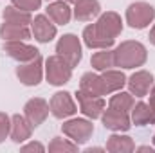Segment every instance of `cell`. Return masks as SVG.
<instances>
[{
  "instance_id": "1",
  "label": "cell",
  "mask_w": 155,
  "mask_h": 153,
  "mask_svg": "<svg viewBox=\"0 0 155 153\" xmlns=\"http://www.w3.org/2000/svg\"><path fill=\"white\" fill-rule=\"evenodd\" d=\"M148 52L146 47L141 41H123L121 45H117L114 50V67L121 69H135V67H143L146 63Z\"/></svg>"
},
{
  "instance_id": "2",
  "label": "cell",
  "mask_w": 155,
  "mask_h": 153,
  "mask_svg": "<svg viewBox=\"0 0 155 153\" xmlns=\"http://www.w3.org/2000/svg\"><path fill=\"white\" fill-rule=\"evenodd\" d=\"M45 77L51 85L54 86H61L65 83L71 81L72 77V67L58 54L49 56L45 60Z\"/></svg>"
},
{
  "instance_id": "3",
  "label": "cell",
  "mask_w": 155,
  "mask_h": 153,
  "mask_svg": "<svg viewBox=\"0 0 155 153\" xmlns=\"http://www.w3.org/2000/svg\"><path fill=\"white\" fill-rule=\"evenodd\" d=\"M155 18L153 5L146 2H134L126 9V24L132 29H144L148 27Z\"/></svg>"
},
{
  "instance_id": "4",
  "label": "cell",
  "mask_w": 155,
  "mask_h": 153,
  "mask_svg": "<svg viewBox=\"0 0 155 153\" xmlns=\"http://www.w3.org/2000/svg\"><path fill=\"white\" fill-rule=\"evenodd\" d=\"M56 52L74 69L81 61V41L76 34H63L56 43Z\"/></svg>"
},
{
  "instance_id": "5",
  "label": "cell",
  "mask_w": 155,
  "mask_h": 153,
  "mask_svg": "<svg viewBox=\"0 0 155 153\" xmlns=\"http://www.w3.org/2000/svg\"><path fill=\"white\" fill-rule=\"evenodd\" d=\"M61 130L63 133L76 144H83L87 142L92 133H94V124L87 119H71L67 122L61 124Z\"/></svg>"
},
{
  "instance_id": "6",
  "label": "cell",
  "mask_w": 155,
  "mask_h": 153,
  "mask_svg": "<svg viewBox=\"0 0 155 153\" xmlns=\"http://www.w3.org/2000/svg\"><path fill=\"white\" fill-rule=\"evenodd\" d=\"M94 29L103 36V38H110V40H116L119 34H121V31H123V20H121V16L114 13V11H107V13H103L99 18H97V22L94 24Z\"/></svg>"
},
{
  "instance_id": "7",
  "label": "cell",
  "mask_w": 155,
  "mask_h": 153,
  "mask_svg": "<svg viewBox=\"0 0 155 153\" xmlns=\"http://www.w3.org/2000/svg\"><path fill=\"white\" fill-rule=\"evenodd\" d=\"M16 76L27 86L40 85V81L43 77V60H41V56L35 58L33 61H27L25 65L16 67Z\"/></svg>"
},
{
  "instance_id": "8",
  "label": "cell",
  "mask_w": 155,
  "mask_h": 153,
  "mask_svg": "<svg viewBox=\"0 0 155 153\" xmlns=\"http://www.w3.org/2000/svg\"><path fill=\"white\" fill-rule=\"evenodd\" d=\"M51 112V106L45 99L41 97H33L25 103L24 106V117L29 121V124L33 128H38L40 124L47 119V115Z\"/></svg>"
},
{
  "instance_id": "9",
  "label": "cell",
  "mask_w": 155,
  "mask_h": 153,
  "mask_svg": "<svg viewBox=\"0 0 155 153\" xmlns=\"http://www.w3.org/2000/svg\"><path fill=\"white\" fill-rule=\"evenodd\" d=\"M51 114L54 115L56 119H67L71 115L76 114V103L72 99V96L69 92H56L51 97Z\"/></svg>"
},
{
  "instance_id": "10",
  "label": "cell",
  "mask_w": 155,
  "mask_h": 153,
  "mask_svg": "<svg viewBox=\"0 0 155 153\" xmlns=\"http://www.w3.org/2000/svg\"><path fill=\"white\" fill-rule=\"evenodd\" d=\"M78 103H79V110L83 112V115H87L88 119H97L101 117V114L105 112V99L99 97V96H90L83 90H78L76 94Z\"/></svg>"
},
{
  "instance_id": "11",
  "label": "cell",
  "mask_w": 155,
  "mask_h": 153,
  "mask_svg": "<svg viewBox=\"0 0 155 153\" xmlns=\"http://www.w3.org/2000/svg\"><path fill=\"white\" fill-rule=\"evenodd\" d=\"M4 52L16 60L18 63H27L33 61L40 56V50L33 45H27L24 41H4Z\"/></svg>"
},
{
  "instance_id": "12",
  "label": "cell",
  "mask_w": 155,
  "mask_h": 153,
  "mask_svg": "<svg viewBox=\"0 0 155 153\" xmlns=\"http://www.w3.org/2000/svg\"><path fill=\"white\" fill-rule=\"evenodd\" d=\"M126 85H128L132 96L144 97V96L150 94V90L153 86V74L148 72V70H137L135 74H132V76L128 77Z\"/></svg>"
},
{
  "instance_id": "13",
  "label": "cell",
  "mask_w": 155,
  "mask_h": 153,
  "mask_svg": "<svg viewBox=\"0 0 155 153\" xmlns=\"http://www.w3.org/2000/svg\"><path fill=\"white\" fill-rule=\"evenodd\" d=\"M101 121H103V126L112 130V132H126L132 126L130 124L132 119L126 112H119V110H114L110 106H108V110H105L101 114Z\"/></svg>"
},
{
  "instance_id": "14",
  "label": "cell",
  "mask_w": 155,
  "mask_h": 153,
  "mask_svg": "<svg viewBox=\"0 0 155 153\" xmlns=\"http://www.w3.org/2000/svg\"><path fill=\"white\" fill-rule=\"evenodd\" d=\"M31 27H33L35 38L38 40L40 43H49L51 40L56 36V25H54V24L51 22V18L45 16V15L35 16V20L31 22Z\"/></svg>"
},
{
  "instance_id": "15",
  "label": "cell",
  "mask_w": 155,
  "mask_h": 153,
  "mask_svg": "<svg viewBox=\"0 0 155 153\" xmlns=\"http://www.w3.org/2000/svg\"><path fill=\"white\" fill-rule=\"evenodd\" d=\"M79 90H83V92H87V94H90V96H99V97H103V96L108 94L103 77L97 76V74H94V72H85V74L81 76Z\"/></svg>"
},
{
  "instance_id": "16",
  "label": "cell",
  "mask_w": 155,
  "mask_h": 153,
  "mask_svg": "<svg viewBox=\"0 0 155 153\" xmlns=\"http://www.w3.org/2000/svg\"><path fill=\"white\" fill-rule=\"evenodd\" d=\"M74 18L79 22H88L92 18H96L101 13V5L97 0H78L74 4Z\"/></svg>"
},
{
  "instance_id": "17",
  "label": "cell",
  "mask_w": 155,
  "mask_h": 153,
  "mask_svg": "<svg viewBox=\"0 0 155 153\" xmlns=\"http://www.w3.org/2000/svg\"><path fill=\"white\" fill-rule=\"evenodd\" d=\"M31 132H33V126L29 124V121L24 117V115L16 114L11 117V139L15 142H24L31 137Z\"/></svg>"
},
{
  "instance_id": "18",
  "label": "cell",
  "mask_w": 155,
  "mask_h": 153,
  "mask_svg": "<svg viewBox=\"0 0 155 153\" xmlns=\"http://www.w3.org/2000/svg\"><path fill=\"white\" fill-rule=\"evenodd\" d=\"M31 36V31L27 25H18V24H9L4 22L0 27V38L4 41H24Z\"/></svg>"
},
{
  "instance_id": "19",
  "label": "cell",
  "mask_w": 155,
  "mask_h": 153,
  "mask_svg": "<svg viewBox=\"0 0 155 153\" xmlns=\"http://www.w3.org/2000/svg\"><path fill=\"white\" fill-rule=\"evenodd\" d=\"M47 16L54 22V24H60V25H65L71 22V16H72V9L69 7V2H63V0H58V2H52L49 4L47 7Z\"/></svg>"
},
{
  "instance_id": "20",
  "label": "cell",
  "mask_w": 155,
  "mask_h": 153,
  "mask_svg": "<svg viewBox=\"0 0 155 153\" xmlns=\"http://www.w3.org/2000/svg\"><path fill=\"white\" fill-rule=\"evenodd\" d=\"M132 122L135 126H146V124H155V110L150 106V103H137L132 106Z\"/></svg>"
},
{
  "instance_id": "21",
  "label": "cell",
  "mask_w": 155,
  "mask_h": 153,
  "mask_svg": "<svg viewBox=\"0 0 155 153\" xmlns=\"http://www.w3.org/2000/svg\"><path fill=\"white\" fill-rule=\"evenodd\" d=\"M83 41H85V45L90 47V49H110L116 40L103 38V36L94 29V24H92V25H87V27H85V31H83Z\"/></svg>"
},
{
  "instance_id": "22",
  "label": "cell",
  "mask_w": 155,
  "mask_h": 153,
  "mask_svg": "<svg viewBox=\"0 0 155 153\" xmlns=\"http://www.w3.org/2000/svg\"><path fill=\"white\" fill-rule=\"evenodd\" d=\"M2 18L4 22H9V24H18V25H29L33 22L31 18V13L29 11H24L16 5H7L4 11H2Z\"/></svg>"
},
{
  "instance_id": "23",
  "label": "cell",
  "mask_w": 155,
  "mask_h": 153,
  "mask_svg": "<svg viewBox=\"0 0 155 153\" xmlns=\"http://www.w3.org/2000/svg\"><path fill=\"white\" fill-rule=\"evenodd\" d=\"M107 150L110 153H130L135 150V144L128 135H110L107 141Z\"/></svg>"
},
{
  "instance_id": "24",
  "label": "cell",
  "mask_w": 155,
  "mask_h": 153,
  "mask_svg": "<svg viewBox=\"0 0 155 153\" xmlns=\"http://www.w3.org/2000/svg\"><path fill=\"white\" fill-rule=\"evenodd\" d=\"M103 81H105V85H107V90H108V94H112V92H119L124 85H126V76L121 72V70H112V69H107V70H103Z\"/></svg>"
},
{
  "instance_id": "25",
  "label": "cell",
  "mask_w": 155,
  "mask_h": 153,
  "mask_svg": "<svg viewBox=\"0 0 155 153\" xmlns=\"http://www.w3.org/2000/svg\"><path fill=\"white\" fill-rule=\"evenodd\" d=\"M108 106L110 108H114V110H119V112H130L132 110V106H134V96L132 94H128V92H117L116 96H112L110 97V101H108Z\"/></svg>"
},
{
  "instance_id": "26",
  "label": "cell",
  "mask_w": 155,
  "mask_h": 153,
  "mask_svg": "<svg viewBox=\"0 0 155 153\" xmlns=\"http://www.w3.org/2000/svg\"><path fill=\"white\" fill-rule=\"evenodd\" d=\"M92 67L99 72L114 67V50H108V49H101V52H96L90 60Z\"/></svg>"
},
{
  "instance_id": "27",
  "label": "cell",
  "mask_w": 155,
  "mask_h": 153,
  "mask_svg": "<svg viewBox=\"0 0 155 153\" xmlns=\"http://www.w3.org/2000/svg\"><path fill=\"white\" fill-rule=\"evenodd\" d=\"M49 151L51 153H74L78 151V144L76 142H69V141H65V139H60V137H54L52 141H51V144H49Z\"/></svg>"
},
{
  "instance_id": "28",
  "label": "cell",
  "mask_w": 155,
  "mask_h": 153,
  "mask_svg": "<svg viewBox=\"0 0 155 153\" xmlns=\"http://www.w3.org/2000/svg\"><path fill=\"white\" fill-rule=\"evenodd\" d=\"M9 132H11V119H9L7 114L0 112V142L5 141V137L9 135Z\"/></svg>"
},
{
  "instance_id": "29",
  "label": "cell",
  "mask_w": 155,
  "mask_h": 153,
  "mask_svg": "<svg viewBox=\"0 0 155 153\" xmlns=\"http://www.w3.org/2000/svg\"><path fill=\"white\" fill-rule=\"evenodd\" d=\"M13 5H16V7H20V9L31 13V11L38 9L40 5H41V0H13Z\"/></svg>"
},
{
  "instance_id": "30",
  "label": "cell",
  "mask_w": 155,
  "mask_h": 153,
  "mask_svg": "<svg viewBox=\"0 0 155 153\" xmlns=\"http://www.w3.org/2000/svg\"><path fill=\"white\" fill-rule=\"evenodd\" d=\"M22 151L24 153H29V151H45V148H43V144H40V142H29V144H25L24 148H22Z\"/></svg>"
},
{
  "instance_id": "31",
  "label": "cell",
  "mask_w": 155,
  "mask_h": 153,
  "mask_svg": "<svg viewBox=\"0 0 155 153\" xmlns=\"http://www.w3.org/2000/svg\"><path fill=\"white\" fill-rule=\"evenodd\" d=\"M150 106L155 110V83L152 86V90H150Z\"/></svg>"
},
{
  "instance_id": "32",
  "label": "cell",
  "mask_w": 155,
  "mask_h": 153,
  "mask_svg": "<svg viewBox=\"0 0 155 153\" xmlns=\"http://www.w3.org/2000/svg\"><path fill=\"white\" fill-rule=\"evenodd\" d=\"M148 38H150V43L155 45V25L152 27V31H150V36H148Z\"/></svg>"
},
{
  "instance_id": "33",
  "label": "cell",
  "mask_w": 155,
  "mask_h": 153,
  "mask_svg": "<svg viewBox=\"0 0 155 153\" xmlns=\"http://www.w3.org/2000/svg\"><path fill=\"white\" fill-rule=\"evenodd\" d=\"M139 151H150V153H153L155 150H153V148H150V146H141V148H139Z\"/></svg>"
},
{
  "instance_id": "34",
  "label": "cell",
  "mask_w": 155,
  "mask_h": 153,
  "mask_svg": "<svg viewBox=\"0 0 155 153\" xmlns=\"http://www.w3.org/2000/svg\"><path fill=\"white\" fill-rule=\"evenodd\" d=\"M67 2H71V4H76L78 0H67Z\"/></svg>"
},
{
  "instance_id": "35",
  "label": "cell",
  "mask_w": 155,
  "mask_h": 153,
  "mask_svg": "<svg viewBox=\"0 0 155 153\" xmlns=\"http://www.w3.org/2000/svg\"><path fill=\"white\" fill-rule=\"evenodd\" d=\"M153 144H155V135H153Z\"/></svg>"
},
{
  "instance_id": "36",
  "label": "cell",
  "mask_w": 155,
  "mask_h": 153,
  "mask_svg": "<svg viewBox=\"0 0 155 153\" xmlns=\"http://www.w3.org/2000/svg\"><path fill=\"white\" fill-rule=\"evenodd\" d=\"M47 2H49V0H47Z\"/></svg>"
}]
</instances>
